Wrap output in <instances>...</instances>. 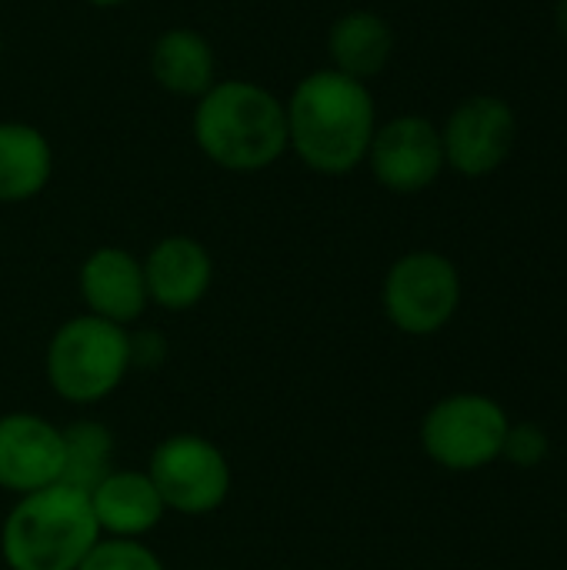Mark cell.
<instances>
[{"mask_svg":"<svg viewBox=\"0 0 567 570\" xmlns=\"http://www.w3.org/2000/svg\"><path fill=\"white\" fill-rule=\"evenodd\" d=\"M287 150L317 174L341 177L368 160L378 130V104L364 80L334 67L311 70L284 100Z\"/></svg>","mask_w":567,"mask_h":570,"instance_id":"6da1fadb","label":"cell"},{"mask_svg":"<svg viewBox=\"0 0 567 570\" xmlns=\"http://www.w3.org/2000/svg\"><path fill=\"white\" fill-rule=\"evenodd\" d=\"M194 144L231 174H257L287 154L284 100L254 80H217L194 104Z\"/></svg>","mask_w":567,"mask_h":570,"instance_id":"7a4b0ae2","label":"cell"},{"mask_svg":"<svg viewBox=\"0 0 567 570\" xmlns=\"http://www.w3.org/2000/svg\"><path fill=\"white\" fill-rule=\"evenodd\" d=\"M100 538L90 494L57 481L13 504L0 528V551L10 570H77Z\"/></svg>","mask_w":567,"mask_h":570,"instance_id":"3957f363","label":"cell"},{"mask_svg":"<svg viewBox=\"0 0 567 570\" xmlns=\"http://www.w3.org/2000/svg\"><path fill=\"white\" fill-rule=\"evenodd\" d=\"M134 361L130 334L94 314L70 317L47 344V384L67 404H97L110 397Z\"/></svg>","mask_w":567,"mask_h":570,"instance_id":"277c9868","label":"cell"},{"mask_svg":"<svg viewBox=\"0 0 567 570\" xmlns=\"http://www.w3.org/2000/svg\"><path fill=\"white\" fill-rule=\"evenodd\" d=\"M508 411L488 394H448L421 421V448L444 471H485L501 461Z\"/></svg>","mask_w":567,"mask_h":570,"instance_id":"5b68a950","label":"cell"},{"mask_svg":"<svg viewBox=\"0 0 567 570\" xmlns=\"http://www.w3.org/2000/svg\"><path fill=\"white\" fill-rule=\"evenodd\" d=\"M384 314L408 337H431L451 324L461 307V274L438 250H411L398 257L384 277Z\"/></svg>","mask_w":567,"mask_h":570,"instance_id":"8992f818","label":"cell"},{"mask_svg":"<svg viewBox=\"0 0 567 570\" xmlns=\"http://www.w3.org/2000/svg\"><path fill=\"white\" fill-rule=\"evenodd\" d=\"M147 478L167 511L201 518L217 511L231 494V464L217 444L201 434H174L150 454Z\"/></svg>","mask_w":567,"mask_h":570,"instance_id":"52a82bcc","label":"cell"},{"mask_svg":"<svg viewBox=\"0 0 567 570\" xmlns=\"http://www.w3.org/2000/svg\"><path fill=\"white\" fill-rule=\"evenodd\" d=\"M518 140V117L508 100L495 94L465 97L441 127L444 164L461 177L495 174Z\"/></svg>","mask_w":567,"mask_h":570,"instance_id":"ba28073f","label":"cell"},{"mask_svg":"<svg viewBox=\"0 0 567 570\" xmlns=\"http://www.w3.org/2000/svg\"><path fill=\"white\" fill-rule=\"evenodd\" d=\"M364 164H371V174L381 187L394 194H421L448 167L441 127L418 114H401L388 124H378Z\"/></svg>","mask_w":567,"mask_h":570,"instance_id":"9c48e42d","label":"cell"},{"mask_svg":"<svg viewBox=\"0 0 567 570\" xmlns=\"http://www.w3.org/2000/svg\"><path fill=\"white\" fill-rule=\"evenodd\" d=\"M63 478V431L37 414L0 417V488L23 498Z\"/></svg>","mask_w":567,"mask_h":570,"instance_id":"30bf717a","label":"cell"},{"mask_svg":"<svg viewBox=\"0 0 567 570\" xmlns=\"http://www.w3.org/2000/svg\"><path fill=\"white\" fill-rule=\"evenodd\" d=\"M140 264H144L147 301L174 314L197 307L214 281V261L207 247L184 234L157 240Z\"/></svg>","mask_w":567,"mask_h":570,"instance_id":"8fae6325","label":"cell"},{"mask_svg":"<svg viewBox=\"0 0 567 570\" xmlns=\"http://www.w3.org/2000/svg\"><path fill=\"white\" fill-rule=\"evenodd\" d=\"M80 297L87 304V314L120 327L134 324L150 304L144 264L124 247H97L80 264Z\"/></svg>","mask_w":567,"mask_h":570,"instance_id":"7c38bea8","label":"cell"},{"mask_svg":"<svg viewBox=\"0 0 567 570\" xmlns=\"http://www.w3.org/2000/svg\"><path fill=\"white\" fill-rule=\"evenodd\" d=\"M90 508L100 534L140 541L164 521V501L147 474L137 471H110L94 491Z\"/></svg>","mask_w":567,"mask_h":570,"instance_id":"4fadbf2b","label":"cell"},{"mask_svg":"<svg viewBox=\"0 0 567 570\" xmlns=\"http://www.w3.org/2000/svg\"><path fill=\"white\" fill-rule=\"evenodd\" d=\"M150 77L174 97H201L217 83L211 40L194 27H170L150 47Z\"/></svg>","mask_w":567,"mask_h":570,"instance_id":"5bb4252c","label":"cell"},{"mask_svg":"<svg viewBox=\"0 0 567 570\" xmlns=\"http://www.w3.org/2000/svg\"><path fill=\"white\" fill-rule=\"evenodd\" d=\"M328 53L334 70L368 83L391 63L394 27L374 10H348L328 30Z\"/></svg>","mask_w":567,"mask_h":570,"instance_id":"9a60e30c","label":"cell"},{"mask_svg":"<svg viewBox=\"0 0 567 570\" xmlns=\"http://www.w3.org/2000/svg\"><path fill=\"white\" fill-rule=\"evenodd\" d=\"M53 177V147L47 134L23 120H0V204L37 197Z\"/></svg>","mask_w":567,"mask_h":570,"instance_id":"2e32d148","label":"cell"},{"mask_svg":"<svg viewBox=\"0 0 567 570\" xmlns=\"http://www.w3.org/2000/svg\"><path fill=\"white\" fill-rule=\"evenodd\" d=\"M114 441L110 431L97 421H77L63 431V484L94 491L110 474Z\"/></svg>","mask_w":567,"mask_h":570,"instance_id":"e0dca14e","label":"cell"},{"mask_svg":"<svg viewBox=\"0 0 567 570\" xmlns=\"http://www.w3.org/2000/svg\"><path fill=\"white\" fill-rule=\"evenodd\" d=\"M77 570H164V561L140 541L100 538Z\"/></svg>","mask_w":567,"mask_h":570,"instance_id":"ac0fdd59","label":"cell"},{"mask_svg":"<svg viewBox=\"0 0 567 570\" xmlns=\"http://www.w3.org/2000/svg\"><path fill=\"white\" fill-rule=\"evenodd\" d=\"M548 451H551L548 431L541 424H535V421H525V424L508 428L501 458L511 461L515 468H538L548 458Z\"/></svg>","mask_w":567,"mask_h":570,"instance_id":"d6986e66","label":"cell"},{"mask_svg":"<svg viewBox=\"0 0 567 570\" xmlns=\"http://www.w3.org/2000/svg\"><path fill=\"white\" fill-rule=\"evenodd\" d=\"M555 23H558L561 37L567 40V0H558V3H555Z\"/></svg>","mask_w":567,"mask_h":570,"instance_id":"ffe728a7","label":"cell"},{"mask_svg":"<svg viewBox=\"0 0 567 570\" xmlns=\"http://www.w3.org/2000/svg\"><path fill=\"white\" fill-rule=\"evenodd\" d=\"M84 3H90V7H104V10H110V7H124V3H130V0H84Z\"/></svg>","mask_w":567,"mask_h":570,"instance_id":"44dd1931","label":"cell"},{"mask_svg":"<svg viewBox=\"0 0 567 570\" xmlns=\"http://www.w3.org/2000/svg\"><path fill=\"white\" fill-rule=\"evenodd\" d=\"M0 60H3V33H0Z\"/></svg>","mask_w":567,"mask_h":570,"instance_id":"7402d4cb","label":"cell"}]
</instances>
